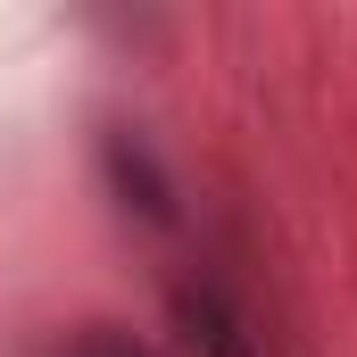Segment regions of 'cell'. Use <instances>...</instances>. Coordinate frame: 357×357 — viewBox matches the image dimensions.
<instances>
[{"label": "cell", "mask_w": 357, "mask_h": 357, "mask_svg": "<svg viewBox=\"0 0 357 357\" xmlns=\"http://www.w3.org/2000/svg\"><path fill=\"white\" fill-rule=\"evenodd\" d=\"M175 333H183V357H266V333L250 324V307L208 274L175 282Z\"/></svg>", "instance_id": "cell-2"}, {"label": "cell", "mask_w": 357, "mask_h": 357, "mask_svg": "<svg viewBox=\"0 0 357 357\" xmlns=\"http://www.w3.org/2000/svg\"><path fill=\"white\" fill-rule=\"evenodd\" d=\"M100 183H108V199H116L133 225H150V233H175L183 225L175 175L158 167V150H150L133 125H108V133H100Z\"/></svg>", "instance_id": "cell-1"}, {"label": "cell", "mask_w": 357, "mask_h": 357, "mask_svg": "<svg viewBox=\"0 0 357 357\" xmlns=\"http://www.w3.org/2000/svg\"><path fill=\"white\" fill-rule=\"evenodd\" d=\"M67 357H158L150 341H133L125 324H84L75 341H67Z\"/></svg>", "instance_id": "cell-3"}]
</instances>
